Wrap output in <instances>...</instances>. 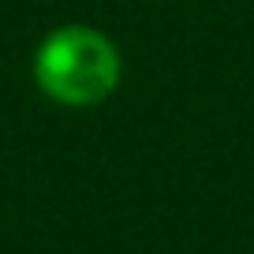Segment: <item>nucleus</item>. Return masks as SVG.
I'll return each instance as SVG.
<instances>
[{"instance_id":"obj_1","label":"nucleus","mask_w":254,"mask_h":254,"mask_svg":"<svg viewBox=\"0 0 254 254\" xmlns=\"http://www.w3.org/2000/svg\"><path fill=\"white\" fill-rule=\"evenodd\" d=\"M30 71L53 105L94 109L120 90L124 56L105 30L90 23H64L38 41Z\"/></svg>"}]
</instances>
